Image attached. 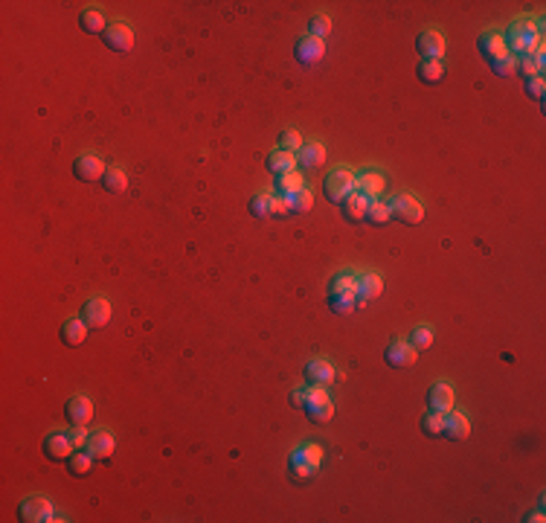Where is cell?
Here are the masks:
<instances>
[{
    "instance_id": "23",
    "label": "cell",
    "mask_w": 546,
    "mask_h": 523,
    "mask_svg": "<svg viewBox=\"0 0 546 523\" xmlns=\"http://www.w3.org/2000/svg\"><path fill=\"white\" fill-rule=\"evenodd\" d=\"M87 332H90V329L81 323V317H70V320L61 323V332H59V334H61V343H64V346H81V343L87 340Z\"/></svg>"
},
{
    "instance_id": "30",
    "label": "cell",
    "mask_w": 546,
    "mask_h": 523,
    "mask_svg": "<svg viewBox=\"0 0 546 523\" xmlns=\"http://www.w3.org/2000/svg\"><path fill=\"white\" fill-rule=\"evenodd\" d=\"M64 465H67V471L73 477H87L90 471H94V457H90L84 448H79V451H73V457Z\"/></svg>"
},
{
    "instance_id": "19",
    "label": "cell",
    "mask_w": 546,
    "mask_h": 523,
    "mask_svg": "<svg viewBox=\"0 0 546 523\" xmlns=\"http://www.w3.org/2000/svg\"><path fill=\"white\" fill-rule=\"evenodd\" d=\"M477 47H480V53H482L485 61L509 53V50H506V41H503V32H497V29H485V32L477 38Z\"/></svg>"
},
{
    "instance_id": "18",
    "label": "cell",
    "mask_w": 546,
    "mask_h": 523,
    "mask_svg": "<svg viewBox=\"0 0 546 523\" xmlns=\"http://www.w3.org/2000/svg\"><path fill=\"white\" fill-rule=\"evenodd\" d=\"M67 422L70 424H79V427H87L94 422V402L87 396H73L67 402Z\"/></svg>"
},
{
    "instance_id": "32",
    "label": "cell",
    "mask_w": 546,
    "mask_h": 523,
    "mask_svg": "<svg viewBox=\"0 0 546 523\" xmlns=\"http://www.w3.org/2000/svg\"><path fill=\"white\" fill-rule=\"evenodd\" d=\"M294 459H299V462H305V465H311L314 471L323 465V448L320 445H314V442H305V445H299L294 454H291Z\"/></svg>"
},
{
    "instance_id": "36",
    "label": "cell",
    "mask_w": 546,
    "mask_h": 523,
    "mask_svg": "<svg viewBox=\"0 0 546 523\" xmlns=\"http://www.w3.org/2000/svg\"><path fill=\"white\" fill-rule=\"evenodd\" d=\"M407 343L413 346L416 352H425V349L433 346V329H430V326H416L413 332H409V340H407Z\"/></svg>"
},
{
    "instance_id": "24",
    "label": "cell",
    "mask_w": 546,
    "mask_h": 523,
    "mask_svg": "<svg viewBox=\"0 0 546 523\" xmlns=\"http://www.w3.org/2000/svg\"><path fill=\"white\" fill-rule=\"evenodd\" d=\"M297 163L302 169H320L326 163V146L323 143H305L297 154Z\"/></svg>"
},
{
    "instance_id": "12",
    "label": "cell",
    "mask_w": 546,
    "mask_h": 523,
    "mask_svg": "<svg viewBox=\"0 0 546 523\" xmlns=\"http://www.w3.org/2000/svg\"><path fill=\"white\" fill-rule=\"evenodd\" d=\"M416 53L422 56V61H433L445 56V35L439 29H422L416 38Z\"/></svg>"
},
{
    "instance_id": "42",
    "label": "cell",
    "mask_w": 546,
    "mask_h": 523,
    "mask_svg": "<svg viewBox=\"0 0 546 523\" xmlns=\"http://www.w3.org/2000/svg\"><path fill=\"white\" fill-rule=\"evenodd\" d=\"M523 87H526L529 99H537V102H543V94H546V81H543V76L526 79V81H523Z\"/></svg>"
},
{
    "instance_id": "3",
    "label": "cell",
    "mask_w": 546,
    "mask_h": 523,
    "mask_svg": "<svg viewBox=\"0 0 546 523\" xmlns=\"http://www.w3.org/2000/svg\"><path fill=\"white\" fill-rule=\"evenodd\" d=\"M302 410H305V416H308L314 424H326V422H332V416H334V404H332V399H329L326 387H311V384H308V399H305Z\"/></svg>"
},
{
    "instance_id": "44",
    "label": "cell",
    "mask_w": 546,
    "mask_h": 523,
    "mask_svg": "<svg viewBox=\"0 0 546 523\" xmlns=\"http://www.w3.org/2000/svg\"><path fill=\"white\" fill-rule=\"evenodd\" d=\"M288 465H291V477H294V479H299V483L314 474V468H311V465H305V462H299V459H294V457H291V462H288Z\"/></svg>"
},
{
    "instance_id": "31",
    "label": "cell",
    "mask_w": 546,
    "mask_h": 523,
    "mask_svg": "<svg viewBox=\"0 0 546 523\" xmlns=\"http://www.w3.org/2000/svg\"><path fill=\"white\" fill-rule=\"evenodd\" d=\"M102 186H105V192H125V186H128V174L119 169V166H108L105 169V174H102Z\"/></svg>"
},
{
    "instance_id": "17",
    "label": "cell",
    "mask_w": 546,
    "mask_h": 523,
    "mask_svg": "<svg viewBox=\"0 0 546 523\" xmlns=\"http://www.w3.org/2000/svg\"><path fill=\"white\" fill-rule=\"evenodd\" d=\"M84 451L94 457V459H111L114 457V451H116V439L108 433V430H94L87 436V445H84Z\"/></svg>"
},
{
    "instance_id": "28",
    "label": "cell",
    "mask_w": 546,
    "mask_h": 523,
    "mask_svg": "<svg viewBox=\"0 0 546 523\" xmlns=\"http://www.w3.org/2000/svg\"><path fill=\"white\" fill-rule=\"evenodd\" d=\"M273 189H277L279 195H291V192H297V189H305L302 171H299V169H294V171L277 174V181H273Z\"/></svg>"
},
{
    "instance_id": "10",
    "label": "cell",
    "mask_w": 546,
    "mask_h": 523,
    "mask_svg": "<svg viewBox=\"0 0 546 523\" xmlns=\"http://www.w3.org/2000/svg\"><path fill=\"white\" fill-rule=\"evenodd\" d=\"M326 56V41L323 38H314V35H305L297 41L294 47V59L302 64V67H314L317 61H323Z\"/></svg>"
},
{
    "instance_id": "43",
    "label": "cell",
    "mask_w": 546,
    "mask_h": 523,
    "mask_svg": "<svg viewBox=\"0 0 546 523\" xmlns=\"http://www.w3.org/2000/svg\"><path fill=\"white\" fill-rule=\"evenodd\" d=\"M270 215L273 218H288L291 215V206H288V198L285 195H273V201H270Z\"/></svg>"
},
{
    "instance_id": "9",
    "label": "cell",
    "mask_w": 546,
    "mask_h": 523,
    "mask_svg": "<svg viewBox=\"0 0 546 523\" xmlns=\"http://www.w3.org/2000/svg\"><path fill=\"white\" fill-rule=\"evenodd\" d=\"M41 451H44V457H47L50 462H67V459L73 457L76 445H73V439H70V433L56 430V433H50L47 439H44Z\"/></svg>"
},
{
    "instance_id": "41",
    "label": "cell",
    "mask_w": 546,
    "mask_h": 523,
    "mask_svg": "<svg viewBox=\"0 0 546 523\" xmlns=\"http://www.w3.org/2000/svg\"><path fill=\"white\" fill-rule=\"evenodd\" d=\"M332 32V18L329 15H314L311 24H308V35L314 38H326Z\"/></svg>"
},
{
    "instance_id": "20",
    "label": "cell",
    "mask_w": 546,
    "mask_h": 523,
    "mask_svg": "<svg viewBox=\"0 0 546 523\" xmlns=\"http://www.w3.org/2000/svg\"><path fill=\"white\" fill-rule=\"evenodd\" d=\"M337 206H340V212H343L346 221L357 224V221H363V218H367V206H369V201L363 198L360 192H349Z\"/></svg>"
},
{
    "instance_id": "38",
    "label": "cell",
    "mask_w": 546,
    "mask_h": 523,
    "mask_svg": "<svg viewBox=\"0 0 546 523\" xmlns=\"http://www.w3.org/2000/svg\"><path fill=\"white\" fill-rule=\"evenodd\" d=\"M270 201H273V195L270 192H259V195H253L250 198V215L253 218H259V221H264V218H270Z\"/></svg>"
},
{
    "instance_id": "40",
    "label": "cell",
    "mask_w": 546,
    "mask_h": 523,
    "mask_svg": "<svg viewBox=\"0 0 546 523\" xmlns=\"http://www.w3.org/2000/svg\"><path fill=\"white\" fill-rule=\"evenodd\" d=\"M302 146H305V143H302V137H299V131L288 128V131H282V134H279V149H282V151L299 154V149H302Z\"/></svg>"
},
{
    "instance_id": "21",
    "label": "cell",
    "mask_w": 546,
    "mask_h": 523,
    "mask_svg": "<svg viewBox=\"0 0 546 523\" xmlns=\"http://www.w3.org/2000/svg\"><path fill=\"white\" fill-rule=\"evenodd\" d=\"M384 294V279H381V274H360V282H357V302L363 305V302H372V299H378Z\"/></svg>"
},
{
    "instance_id": "1",
    "label": "cell",
    "mask_w": 546,
    "mask_h": 523,
    "mask_svg": "<svg viewBox=\"0 0 546 523\" xmlns=\"http://www.w3.org/2000/svg\"><path fill=\"white\" fill-rule=\"evenodd\" d=\"M503 41H506V50L515 56V59H520V56H529L537 44H543L540 41V21L537 18H517L512 26H509V32L503 35Z\"/></svg>"
},
{
    "instance_id": "46",
    "label": "cell",
    "mask_w": 546,
    "mask_h": 523,
    "mask_svg": "<svg viewBox=\"0 0 546 523\" xmlns=\"http://www.w3.org/2000/svg\"><path fill=\"white\" fill-rule=\"evenodd\" d=\"M305 399H308V387H305V389H294V392H291V404H294V407H302V404H305Z\"/></svg>"
},
{
    "instance_id": "15",
    "label": "cell",
    "mask_w": 546,
    "mask_h": 523,
    "mask_svg": "<svg viewBox=\"0 0 546 523\" xmlns=\"http://www.w3.org/2000/svg\"><path fill=\"white\" fill-rule=\"evenodd\" d=\"M468 433H471V422L462 410H447L445 413V430L442 436L450 442H465L468 439Z\"/></svg>"
},
{
    "instance_id": "34",
    "label": "cell",
    "mask_w": 546,
    "mask_h": 523,
    "mask_svg": "<svg viewBox=\"0 0 546 523\" xmlns=\"http://www.w3.org/2000/svg\"><path fill=\"white\" fill-rule=\"evenodd\" d=\"M285 198H288L291 215H305V212H311V206H314V195H311L308 189H297V192H291V195H285Z\"/></svg>"
},
{
    "instance_id": "27",
    "label": "cell",
    "mask_w": 546,
    "mask_h": 523,
    "mask_svg": "<svg viewBox=\"0 0 546 523\" xmlns=\"http://www.w3.org/2000/svg\"><path fill=\"white\" fill-rule=\"evenodd\" d=\"M389 218H392V212H389V201L378 198V201H369V206H367V218H363V221L372 224V227H384V224H389Z\"/></svg>"
},
{
    "instance_id": "14",
    "label": "cell",
    "mask_w": 546,
    "mask_h": 523,
    "mask_svg": "<svg viewBox=\"0 0 546 523\" xmlns=\"http://www.w3.org/2000/svg\"><path fill=\"white\" fill-rule=\"evenodd\" d=\"M384 361L392 369H407V367H413L419 361V355H416V349L409 346L407 340H392L387 346V352H384Z\"/></svg>"
},
{
    "instance_id": "16",
    "label": "cell",
    "mask_w": 546,
    "mask_h": 523,
    "mask_svg": "<svg viewBox=\"0 0 546 523\" xmlns=\"http://www.w3.org/2000/svg\"><path fill=\"white\" fill-rule=\"evenodd\" d=\"M453 404H457V392H453V387L447 381L430 384V389H427V407L430 410L447 413V410H453Z\"/></svg>"
},
{
    "instance_id": "22",
    "label": "cell",
    "mask_w": 546,
    "mask_h": 523,
    "mask_svg": "<svg viewBox=\"0 0 546 523\" xmlns=\"http://www.w3.org/2000/svg\"><path fill=\"white\" fill-rule=\"evenodd\" d=\"M357 294L354 291H329V309L334 312V314H343V317H349V314H354L357 312Z\"/></svg>"
},
{
    "instance_id": "7",
    "label": "cell",
    "mask_w": 546,
    "mask_h": 523,
    "mask_svg": "<svg viewBox=\"0 0 546 523\" xmlns=\"http://www.w3.org/2000/svg\"><path fill=\"white\" fill-rule=\"evenodd\" d=\"M81 323L90 329V332H96V329H105L111 323V302L102 299V297H94V299H87L81 305Z\"/></svg>"
},
{
    "instance_id": "47",
    "label": "cell",
    "mask_w": 546,
    "mask_h": 523,
    "mask_svg": "<svg viewBox=\"0 0 546 523\" xmlns=\"http://www.w3.org/2000/svg\"><path fill=\"white\" fill-rule=\"evenodd\" d=\"M526 520H532V523H543V512H535V514H529Z\"/></svg>"
},
{
    "instance_id": "39",
    "label": "cell",
    "mask_w": 546,
    "mask_h": 523,
    "mask_svg": "<svg viewBox=\"0 0 546 523\" xmlns=\"http://www.w3.org/2000/svg\"><path fill=\"white\" fill-rule=\"evenodd\" d=\"M515 76H523V81H526V79L543 76V67H540L532 56H520V59H517V67H515Z\"/></svg>"
},
{
    "instance_id": "2",
    "label": "cell",
    "mask_w": 546,
    "mask_h": 523,
    "mask_svg": "<svg viewBox=\"0 0 546 523\" xmlns=\"http://www.w3.org/2000/svg\"><path fill=\"white\" fill-rule=\"evenodd\" d=\"M389 212H392L395 221H401V224H407V227H416V224L425 221V206H422V201L413 198V195H407V192L389 198Z\"/></svg>"
},
{
    "instance_id": "26",
    "label": "cell",
    "mask_w": 546,
    "mask_h": 523,
    "mask_svg": "<svg viewBox=\"0 0 546 523\" xmlns=\"http://www.w3.org/2000/svg\"><path fill=\"white\" fill-rule=\"evenodd\" d=\"M79 26H81V32H87V35H102V32L108 29V21H105V15H102L99 9H81Z\"/></svg>"
},
{
    "instance_id": "6",
    "label": "cell",
    "mask_w": 546,
    "mask_h": 523,
    "mask_svg": "<svg viewBox=\"0 0 546 523\" xmlns=\"http://www.w3.org/2000/svg\"><path fill=\"white\" fill-rule=\"evenodd\" d=\"M105 160L94 151H81L76 160H73V174H76V181L81 184H96L102 181V174H105Z\"/></svg>"
},
{
    "instance_id": "8",
    "label": "cell",
    "mask_w": 546,
    "mask_h": 523,
    "mask_svg": "<svg viewBox=\"0 0 546 523\" xmlns=\"http://www.w3.org/2000/svg\"><path fill=\"white\" fill-rule=\"evenodd\" d=\"M354 192H360L367 201H378L384 198L387 192V178L375 169H367V171H357L354 174Z\"/></svg>"
},
{
    "instance_id": "25",
    "label": "cell",
    "mask_w": 546,
    "mask_h": 523,
    "mask_svg": "<svg viewBox=\"0 0 546 523\" xmlns=\"http://www.w3.org/2000/svg\"><path fill=\"white\" fill-rule=\"evenodd\" d=\"M294 169H297V154L282 151V149H273L267 154V171L270 174H285V171H294Z\"/></svg>"
},
{
    "instance_id": "13",
    "label": "cell",
    "mask_w": 546,
    "mask_h": 523,
    "mask_svg": "<svg viewBox=\"0 0 546 523\" xmlns=\"http://www.w3.org/2000/svg\"><path fill=\"white\" fill-rule=\"evenodd\" d=\"M302 378H305V384H311V387H329L332 381H337V372H334L332 361H326V358H311V361L305 364V369H302Z\"/></svg>"
},
{
    "instance_id": "4",
    "label": "cell",
    "mask_w": 546,
    "mask_h": 523,
    "mask_svg": "<svg viewBox=\"0 0 546 523\" xmlns=\"http://www.w3.org/2000/svg\"><path fill=\"white\" fill-rule=\"evenodd\" d=\"M18 517L24 523H50V520H56V512H53V503L44 494H29L18 503Z\"/></svg>"
},
{
    "instance_id": "33",
    "label": "cell",
    "mask_w": 546,
    "mask_h": 523,
    "mask_svg": "<svg viewBox=\"0 0 546 523\" xmlns=\"http://www.w3.org/2000/svg\"><path fill=\"white\" fill-rule=\"evenodd\" d=\"M419 424H422V433H425V436L436 439V436H442V430H445V413L427 407V413L419 419Z\"/></svg>"
},
{
    "instance_id": "35",
    "label": "cell",
    "mask_w": 546,
    "mask_h": 523,
    "mask_svg": "<svg viewBox=\"0 0 546 523\" xmlns=\"http://www.w3.org/2000/svg\"><path fill=\"white\" fill-rule=\"evenodd\" d=\"M488 67H491V73H494V76H500V79H509V76H515L517 59H515L512 53H503V56L491 59V61H488Z\"/></svg>"
},
{
    "instance_id": "5",
    "label": "cell",
    "mask_w": 546,
    "mask_h": 523,
    "mask_svg": "<svg viewBox=\"0 0 546 523\" xmlns=\"http://www.w3.org/2000/svg\"><path fill=\"white\" fill-rule=\"evenodd\" d=\"M349 192H354V171L340 166V169H332L326 174V184H323V195L332 201V204H340Z\"/></svg>"
},
{
    "instance_id": "37",
    "label": "cell",
    "mask_w": 546,
    "mask_h": 523,
    "mask_svg": "<svg viewBox=\"0 0 546 523\" xmlns=\"http://www.w3.org/2000/svg\"><path fill=\"white\" fill-rule=\"evenodd\" d=\"M357 282H360V274H354V271H340V274L332 277L329 288H332V291H354V294H357Z\"/></svg>"
},
{
    "instance_id": "11",
    "label": "cell",
    "mask_w": 546,
    "mask_h": 523,
    "mask_svg": "<svg viewBox=\"0 0 546 523\" xmlns=\"http://www.w3.org/2000/svg\"><path fill=\"white\" fill-rule=\"evenodd\" d=\"M102 41H105V47H108L111 53H128V50L134 47V29H131L128 24L116 21V24H111V26L102 32Z\"/></svg>"
},
{
    "instance_id": "45",
    "label": "cell",
    "mask_w": 546,
    "mask_h": 523,
    "mask_svg": "<svg viewBox=\"0 0 546 523\" xmlns=\"http://www.w3.org/2000/svg\"><path fill=\"white\" fill-rule=\"evenodd\" d=\"M70 439H73V445H76V451H79V448H84V445H87V427H79V424H70Z\"/></svg>"
},
{
    "instance_id": "29",
    "label": "cell",
    "mask_w": 546,
    "mask_h": 523,
    "mask_svg": "<svg viewBox=\"0 0 546 523\" xmlns=\"http://www.w3.org/2000/svg\"><path fill=\"white\" fill-rule=\"evenodd\" d=\"M416 76H419V81H425V84H439V81L445 79V64H442V59H433V61H419Z\"/></svg>"
}]
</instances>
